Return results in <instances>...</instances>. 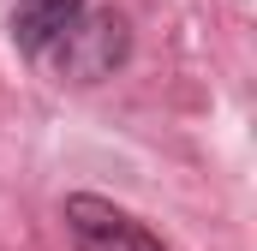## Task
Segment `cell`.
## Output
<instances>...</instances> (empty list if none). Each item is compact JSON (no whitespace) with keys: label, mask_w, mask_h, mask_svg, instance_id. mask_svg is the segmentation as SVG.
<instances>
[{"label":"cell","mask_w":257,"mask_h":251,"mask_svg":"<svg viewBox=\"0 0 257 251\" xmlns=\"http://www.w3.org/2000/svg\"><path fill=\"white\" fill-rule=\"evenodd\" d=\"M126 54H132V24L114 6H96V12L84 6L60 36H54V48L42 60L54 66L60 84H102V78H114L126 66Z\"/></svg>","instance_id":"cell-1"},{"label":"cell","mask_w":257,"mask_h":251,"mask_svg":"<svg viewBox=\"0 0 257 251\" xmlns=\"http://www.w3.org/2000/svg\"><path fill=\"white\" fill-rule=\"evenodd\" d=\"M66 233L78 251H168L138 215H126L108 197H90V191L66 197Z\"/></svg>","instance_id":"cell-2"},{"label":"cell","mask_w":257,"mask_h":251,"mask_svg":"<svg viewBox=\"0 0 257 251\" xmlns=\"http://www.w3.org/2000/svg\"><path fill=\"white\" fill-rule=\"evenodd\" d=\"M84 6L90 0H18L12 6V42H18V54H36L42 60L54 48V36H60Z\"/></svg>","instance_id":"cell-3"}]
</instances>
